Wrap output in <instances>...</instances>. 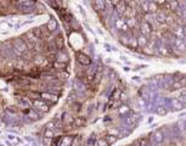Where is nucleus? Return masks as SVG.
Returning a JSON list of instances; mask_svg holds the SVG:
<instances>
[{
  "label": "nucleus",
  "instance_id": "18",
  "mask_svg": "<svg viewBox=\"0 0 186 146\" xmlns=\"http://www.w3.org/2000/svg\"><path fill=\"white\" fill-rule=\"evenodd\" d=\"M6 139H7V140H10V141H12V142H14L16 146L21 142V141H20V139H18L17 136H15L14 134H7V135H6Z\"/></svg>",
  "mask_w": 186,
  "mask_h": 146
},
{
  "label": "nucleus",
  "instance_id": "19",
  "mask_svg": "<svg viewBox=\"0 0 186 146\" xmlns=\"http://www.w3.org/2000/svg\"><path fill=\"white\" fill-rule=\"evenodd\" d=\"M128 112H129V107H128L127 105H122L121 107L118 109V113L121 114V116H124V114H127Z\"/></svg>",
  "mask_w": 186,
  "mask_h": 146
},
{
  "label": "nucleus",
  "instance_id": "6",
  "mask_svg": "<svg viewBox=\"0 0 186 146\" xmlns=\"http://www.w3.org/2000/svg\"><path fill=\"white\" fill-rule=\"evenodd\" d=\"M92 6L96 11H105L106 10V4L105 0H92Z\"/></svg>",
  "mask_w": 186,
  "mask_h": 146
},
{
  "label": "nucleus",
  "instance_id": "7",
  "mask_svg": "<svg viewBox=\"0 0 186 146\" xmlns=\"http://www.w3.org/2000/svg\"><path fill=\"white\" fill-rule=\"evenodd\" d=\"M27 117L31 119V121H39L42 118L40 116V112L37 111V110H28V113H27Z\"/></svg>",
  "mask_w": 186,
  "mask_h": 146
},
{
  "label": "nucleus",
  "instance_id": "2",
  "mask_svg": "<svg viewBox=\"0 0 186 146\" xmlns=\"http://www.w3.org/2000/svg\"><path fill=\"white\" fill-rule=\"evenodd\" d=\"M33 106H34V109L40 113H46L50 111V103H48L43 99H35L33 101Z\"/></svg>",
  "mask_w": 186,
  "mask_h": 146
},
{
  "label": "nucleus",
  "instance_id": "20",
  "mask_svg": "<svg viewBox=\"0 0 186 146\" xmlns=\"http://www.w3.org/2000/svg\"><path fill=\"white\" fill-rule=\"evenodd\" d=\"M44 136H45V138H50V139H54L55 131L51 130V129H46V128H45V130H44Z\"/></svg>",
  "mask_w": 186,
  "mask_h": 146
},
{
  "label": "nucleus",
  "instance_id": "15",
  "mask_svg": "<svg viewBox=\"0 0 186 146\" xmlns=\"http://www.w3.org/2000/svg\"><path fill=\"white\" fill-rule=\"evenodd\" d=\"M85 123H86V121L84 117H75L74 122H73V124L77 127H83V125H85Z\"/></svg>",
  "mask_w": 186,
  "mask_h": 146
},
{
  "label": "nucleus",
  "instance_id": "41",
  "mask_svg": "<svg viewBox=\"0 0 186 146\" xmlns=\"http://www.w3.org/2000/svg\"><path fill=\"white\" fill-rule=\"evenodd\" d=\"M24 146H28V145H24Z\"/></svg>",
  "mask_w": 186,
  "mask_h": 146
},
{
  "label": "nucleus",
  "instance_id": "36",
  "mask_svg": "<svg viewBox=\"0 0 186 146\" xmlns=\"http://www.w3.org/2000/svg\"><path fill=\"white\" fill-rule=\"evenodd\" d=\"M54 1H56V3H61L62 0H54Z\"/></svg>",
  "mask_w": 186,
  "mask_h": 146
},
{
  "label": "nucleus",
  "instance_id": "39",
  "mask_svg": "<svg viewBox=\"0 0 186 146\" xmlns=\"http://www.w3.org/2000/svg\"><path fill=\"white\" fill-rule=\"evenodd\" d=\"M0 146H4V145H3V144H0Z\"/></svg>",
  "mask_w": 186,
  "mask_h": 146
},
{
  "label": "nucleus",
  "instance_id": "3",
  "mask_svg": "<svg viewBox=\"0 0 186 146\" xmlns=\"http://www.w3.org/2000/svg\"><path fill=\"white\" fill-rule=\"evenodd\" d=\"M40 99H43L44 101H46L50 105L56 103L59 101V96L55 92H43V94H40Z\"/></svg>",
  "mask_w": 186,
  "mask_h": 146
},
{
  "label": "nucleus",
  "instance_id": "31",
  "mask_svg": "<svg viewBox=\"0 0 186 146\" xmlns=\"http://www.w3.org/2000/svg\"><path fill=\"white\" fill-rule=\"evenodd\" d=\"M152 1L155 4H157V5H164L167 3V0H152Z\"/></svg>",
  "mask_w": 186,
  "mask_h": 146
},
{
  "label": "nucleus",
  "instance_id": "42",
  "mask_svg": "<svg viewBox=\"0 0 186 146\" xmlns=\"http://www.w3.org/2000/svg\"><path fill=\"white\" fill-rule=\"evenodd\" d=\"M72 146H73V145H72Z\"/></svg>",
  "mask_w": 186,
  "mask_h": 146
},
{
  "label": "nucleus",
  "instance_id": "10",
  "mask_svg": "<svg viewBox=\"0 0 186 146\" xmlns=\"http://www.w3.org/2000/svg\"><path fill=\"white\" fill-rule=\"evenodd\" d=\"M57 27H59V23H57V21L54 20V18H50V20L48 21V23H46V28H48L49 32H55V31L57 29Z\"/></svg>",
  "mask_w": 186,
  "mask_h": 146
},
{
  "label": "nucleus",
  "instance_id": "4",
  "mask_svg": "<svg viewBox=\"0 0 186 146\" xmlns=\"http://www.w3.org/2000/svg\"><path fill=\"white\" fill-rule=\"evenodd\" d=\"M75 59H77L78 63H81L83 66H90L91 65V59L88 55H85L84 52H77V54H75Z\"/></svg>",
  "mask_w": 186,
  "mask_h": 146
},
{
  "label": "nucleus",
  "instance_id": "17",
  "mask_svg": "<svg viewBox=\"0 0 186 146\" xmlns=\"http://www.w3.org/2000/svg\"><path fill=\"white\" fill-rule=\"evenodd\" d=\"M52 67L55 70H59V71H63L66 67H67V63H63V62H59V61H55L54 65H52Z\"/></svg>",
  "mask_w": 186,
  "mask_h": 146
},
{
  "label": "nucleus",
  "instance_id": "32",
  "mask_svg": "<svg viewBox=\"0 0 186 146\" xmlns=\"http://www.w3.org/2000/svg\"><path fill=\"white\" fill-rule=\"evenodd\" d=\"M121 1H122V0H111V4H112V6L114 7V6H117Z\"/></svg>",
  "mask_w": 186,
  "mask_h": 146
},
{
  "label": "nucleus",
  "instance_id": "29",
  "mask_svg": "<svg viewBox=\"0 0 186 146\" xmlns=\"http://www.w3.org/2000/svg\"><path fill=\"white\" fill-rule=\"evenodd\" d=\"M157 4H155L153 1H150V11L151 12H155V11H157Z\"/></svg>",
  "mask_w": 186,
  "mask_h": 146
},
{
  "label": "nucleus",
  "instance_id": "30",
  "mask_svg": "<svg viewBox=\"0 0 186 146\" xmlns=\"http://www.w3.org/2000/svg\"><path fill=\"white\" fill-rule=\"evenodd\" d=\"M0 27H1V28H4V29H7V28L12 27V26H11V24H9L7 22H3L1 24H0Z\"/></svg>",
  "mask_w": 186,
  "mask_h": 146
},
{
  "label": "nucleus",
  "instance_id": "34",
  "mask_svg": "<svg viewBox=\"0 0 186 146\" xmlns=\"http://www.w3.org/2000/svg\"><path fill=\"white\" fill-rule=\"evenodd\" d=\"M123 1H124V3H125V4L128 5V4H130V3L133 1V0H123Z\"/></svg>",
  "mask_w": 186,
  "mask_h": 146
},
{
  "label": "nucleus",
  "instance_id": "24",
  "mask_svg": "<svg viewBox=\"0 0 186 146\" xmlns=\"http://www.w3.org/2000/svg\"><path fill=\"white\" fill-rule=\"evenodd\" d=\"M51 142H52V139L43 136V145L44 146H51Z\"/></svg>",
  "mask_w": 186,
  "mask_h": 146
},
{
  "label": "nucleus",
  "instance_id": "16",
  "mask_svg": "<svg viewBox=\"0 0 186 146\" xmlns=\"http://www.w3.org/2000/svg\"><path fill=\"white\" fill-rule=\"evenodd\" d=\"M136 42H138V45L139 46H145L146 44H147V38H146L145 35H142V34H140L136 38Z\"/></svg>",
  "mask_w": 186,
  "mask_h": 146
},
{
  "label": "nucleus",
  "instance_id": "21",
  "mask_svg": "<svg viewBox=\"0 0 186 146\" xmlns=\"http://www.w3.org/2000/svg\"><path fill=\"white\" fill-rule=\"evenodd\" d=\"M106 141L108 142V145H112L117 141V136L116 135H112V134H108L107 136H106Z\"/></svg>",
  "mask_w": 186,
  "mask_h": 146
},
{
  "label": "nucleus",
  "instance_id": "8",
  "mask_svg": "<svg viewBox=\"0 0 186 146\" xmlns=\"http://www.w3.org/2000/svg\"><path fill=\"white\" fill-rule=\"evenodd\" d=\"M18 106H21L22 109H26V110H29L32 107V102L28 98H21L18 100Z\"/></svg>",
  "mask_w": 186,
  "mask_h": 146
},
{
  "label": "nucleus",
  "instance_id": "25",
  "mask_svg": "<svg viewBox=\"0 0 186 146\" xmlns=\"http://www.w3.org/2000/svg\"><path fill=\"white\" fill-rule=\"evenodd\" d=\"M72 110H73V111H81V103H79L78 101L73 102V103H72Z\"/></svg>",
  "mask_w": 186,
  "mask_h": 146
},
{
  "label": "nucleus",
  "instance_id": "38",
  "mask_svg": "<svg viewBox=\"0 0 186 146\" xmlns=\"http://www.w3.org/2000/svg\"><path fill=\"white\" fill-rule=\"evenodd\" d=\"M45 1H49V3H50V0H45Z\"/></svg>",
  "mask_w": 186,
  "mask_h": 146
},
{
  "label": "nucleus",
  "instance_id": "28",
  "mask_svg": "<svg viewBox=\"0 0 186 146\" xmlns=\"http://www.w3.org/2000/svg\"><path fill=\"white\" fill-rule=\"evenodd\" d=\"M7 112L12 113V114H16L17 113V109L15 107V106H10V107H7Z\"/></svg>",
  "mask_w": 186,
  "mask_h": 146
},
{
  "label": "nucleus",
  "instance_id": "37",
  "mask_svg": "<svg viewBox=\"0 0 186 146\" xmlns=\"http://www.w3.org/2000/svg\"><path fill=\"white\" fill-rule=\"evenodd\" d=\"M167 1H169V3H170V1H174V0H167Z\"/></svg>",
  "mask_w": 186,
  "mask_h": 146
},
{
  "label": "nucleus",
  "instance_id": "11",
  "mask_svg": "<svg viewBox=\"0 0 186 146\" xmlns=\"http://www.w3.org/2000/svg\"><path fill=\"white\" fill-rule=\"evenodd\" d=\"M127 4L123 1V0H122V1L121 3H119L117 6H114V9H116V12H117V14L118 15H124V12L127 11Z\"/></svg>",
  "mask_w": 186,
  "mask_h": 146
},
{
  "label": "nucleus",
  "instance_id": "1",
  "mask_svg": "<svg viewBox=\"0 0 186 146\" xmlns=\"http://www.w3.org/2000/svg\"><path fill=\"white\" fill-rule=\"evenodd\" d=\"M28 46L26 44V42L21 38H15L12 40V51H15L17 55H22L24 52H27Z\"/></svg>",
  "mask_w": 186,
  "mask_h": 146
},
{
  "label": "nucleus",
  "instance_id": "14",
  "mask_svg": "<svg viewBox=\"0 0 186 146\" xmlns=\"http://www.w3.org/2000/svg\"><path fill=\"white\" fill-rule=\"evenodd\" d=\"M72 141H73V138H72V136H64V138H61L59 146H72Z\"/></svg>",
  "mask_w": 186,
  "mask_h": 146
},
{
  "label": "nucleus",
  "instance_id": "13",
  "mask_svg": "<svg viewBox=\"0 0 186 146\" xmlns=\"http://www.w3.org/2000/svg\"><path fill=\"white\" fill-rule=\"evenodd\" d=\"M141 34L142 35H149L150 33H151V24L149 23V22H144L142 24H141Z\"/></svg>",
  "mask_w": 186,
  "mask_h": 146
},
{
  "label": "nucleus",
  "instance_id": "35",
  "mask_svg": "<svg viewBox=\"0 0 186 146\" xmlns=\"http://www.w3.org/2000/svg\"><path fill=\"white\" fill-rule=\"evenodd\" d=\"M20 3H23V1H33V0H18Z\"/></svg>",
  "mask_w": 186,
  "mask_h": 146
},
{
  "label": "nucleus",
  "instance_id": "40",
  "mask_svg": "<svg viewBox=\"0 0 186 146\" xmlns=\"http://www.w3.org/2000/svg\"><path fill=\"white\" fill-rule=\"evenodd\" d=\"M0 134H1V130H0Z\"/></svg>",
  "mask_w": 186,
  "mask_h": 146
},
{
  "label": "nucleus",
  "instance_id": "9",
  "mask_svg": "<svg viewBox=\"0 0 186 146\" xmlns=\"http://www.w3.org/2000/svg\"><path fill=\"white\" fill-rule=\"evenodd\" d=\"M56 61H59V62H63V63H68V61H70V56H68L67 52L60 51L59 54L56 55Z\"/></svg>",
  "mask_w": 186,
  "mask_h": 146
},
{
  "label": "nucleus",
  "instance_id": "5",
  "mask_svg": "<svg viewBox=\"0 0 186 146\" xmlns=\"http://www.w3.org/2000/svg\"><path fill=\"white\" fill-rule=\"evenodd\" d=\"M61 121H62V124L66 125V127H71L74 122V118L72 117V114H70L68 112H64L61 117Z\"/></svg>",
  "mask_w": 186,
  "mask_h": 146
},
{
  "label": "nucleus",
  "instance_id": "23",
  "mask_svg": "<svg viewBox=\"0 0 186 146\" xmlns=\"http://www.w3.org/2000/svg\"><path fill=\"white\" fill-rule=\"evenodd\" d=\"M44 60H45V59H44L43 56H37V57L34 59V63H35L37 66H40V65L44 62Z\"/></svg>",
  "mask_w": 186,
  "mask_h": 146
},
{
  "label": "nucleus",
  "instance_id": "22",
  "mask_svg": "<svg viewBox=\"0 0 186 146\" xmlns=\"http://www.w3.org/2000/svg\"><path fill=\"white\" fill-rule=\"evenodd\" d=\"M141 9H142L144 12H149V11H150V1L145 0V1L141 4Z\"/></svg>",
  "mask_w": 186,
  "mask_h": 146
},
{
  "label": "nucleus",
  "instance_id": "33",
  "mask_svg": "<svg viewBox=\"0 0 186 146\" xmlns=\"http://www.w3.org/2000/svg\"><path fill=\"white\" fill-rule=\"evenodd\" d=\"M5 144H6L7 146H16V145H15L14 142H12V141H10V140H7V139L5 140Z\"/></svg>",
  "mask_w": 186,
  "mask_h": 146
},
{
  "label": "nucleus",
  "instance_id": "26",
  "mask_svg": "<svg viewBox=\"0 0 186 146\" xmlns=\"http://www.w3.org/2000/svg\"><path fill=\"white\" fill-rule=\"evenodd\" d=\"M96 145H97V146H110L108 142L106 141V139H100V140H97Z\"/></svg>",
  "mask_w": 186,
  "mask_h": 146
},
{
  "label": "nucleus",
  "instance_id": "27",
  "mask_svg": "<svg viewBox=\"0 0 186 146\" xmlns=\"http://www.w3.org/2000/svg\"><path fill=\"white\" fill-rule=\"evenodd\" d=\"M55 127H56V123L55 121H51L46 124V129H51V130H55Z\"/></svg>",
  "mask_w": 186,
  "mask_h": 146
},
{
  "label": "nucleus",
  "instance_id": "12",
  "mask_svg": "<svg viewBox=\"0 0 186 146\" xmlns=\"http://www.w3.org/2000/svg\"><path fill=\"white\" fill-rule=\"evenodd\" d=\"M116 27H117L118 29H121V31H124V32L128 31V26H127V23H125V20H123V18L116 20Z\"/></svg>",
  "mask_w": 186,
  "mask_h": 146
}]
</instances>
